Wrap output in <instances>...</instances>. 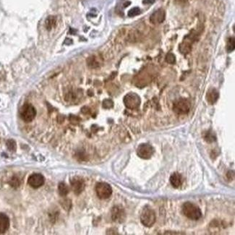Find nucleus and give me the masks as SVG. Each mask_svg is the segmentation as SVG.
Here are the masks:
<instances>
[{
	"instance_id": "obj_1",
	"label": "nucleus",
	"mask_w": 235,
	"mask_h": 235,
	"mask_svg": "<svg viewBox=\"0 0 235 235\" xmlns=\"http://www.w3.org/2000/svg\"><path fill=\"white\" fill-rule=\"evenodd\" d=\"M182 211L183 214L191 220L199 219L202 216V212L199 207L190 202H186L183 204Z\"/></svg>"
},
{
	"instance_id": "obj_2",
	"label": "nucleus",
	"mask_w": 235,
	"mask_h": 235,
	"mask_svg": "<svg viewBox=\"0 0 235 235\" xmlns=\"http://www.w3.org/2000/svg\"><path fill=\"white\" fill-rule=\"evenodd\" d=\"M156 221L155 211L150 206H145L140 214V222L147 227H151Z\"/></svg>"
},
{
	"instance_id": "obj_3",
	"label": "nucleus",
	"mask_w": 235,
	"mask_h": 235,
	"mask_svg": "<svg viewBox=\"0 0 235 235\" xmlns=\"http://www.w3.org/2000/svg\"><path fill=\"white\" fill-rule=\"evenodd\" d=\"M21 119L25 122H30L36 116V110L30 103H25L21 107L20 111Z\"/></svg>"
},
{
	"instance_id": "obj_4",
	"label": "nucleus",
	"mask_w": 235,
	"mask_h": 235,
	"mask_svg": "<svg viewBox=\"0 0 235 235\" xmlns=\"http://www.w3.org/2000/svg\"><path fill=\"white\" fill-rule=\"evenodd\" d=\"M140 96L135 93H129L124 96V103L127 108L130 109H135L140 107Z\"/></svg>"
},
{
	"instance_id": "obj_5",
	"label": "nucleus",
	"mask_w": 235,
	"mask_h": 235,
	"mask_svg": "<svg viewBox=\"0 0 235 235\" xmlns=\"http://www.w3.org/2000/svg\"><path fill=\"white\" fill-rule=\"evenodd\" d=\"M96 192L100 199H107L112 196V187L106 182H98L96 185Z\"/></svg>"
},
{
	"instance_id": "obj_6",
	"label": "nucleus",
	"mask_w": 235,
	"mask_h": 235,
	"mask_svg": "<svg viewBox=\"0 0 235 235\" xmlns=\"http://www.w3.org/2000/svg\"><path fill=\"white\" fill-rule=\"evenodd\" d=\"M190 109V103L187 99L180 98L176 101L173 104V110L177 114H185Z\"/></svg>"
},
{
	"instance_id": "obj_7",
	"label": "nucleus",
	"mask_w": 235,
	"mask_h": 235,
	"mask_svg": "<svg viewBox=\"0 0 235 235\" xmlns=\"http://www.w3.org/2000/svg\"><path fill=\"white\" fill-rule=\"evenodd\" d=\"M155 150L152 145L147 143H143L140 144L137 149L138 156L141 159H149L154 155Z\"/></svg>"
},
{
	"instance_id": "obj_8",
	"label": "nucleus",
	"mask_w": 235,
	"mask_h": 235,
	"mask_svg": "<svg viewBox=\"0 0 235 235\" xmlns=\"http://www.w3.org/2000/svg\"><path fill=\"white\" fill-rule=\"evenodd\" d=\"M45 179L41 174H33L28 177V183L30 187L37 189L44 184Z\"/></svg>"
},
{
	"instance_id": "obj_9",
	"label": "nucleus",
	"mask_w": 235,
	"mask_h": 235,
	"mask_svg": "<svg viewBox=\"0 0 235 235\" xmlns=\"http://www.w3.org/2000/svg\"><path fill=\"white\" fill-rule=\"evenodd\" d=\"M166 18V13L163 9H159L154 12L150 17V22L154 25L161 24Z\"/></svg>"
},
{
	"instance_id": "obj_10",
	"label": "nucleus",
	"mask_w": 235,
	"mask_h": 235,
	"mask_svg": "<svg viewBox=\"0 0 235 235\" xmlns=\"http://www.w3.org/2000/svg\"><path fill=\"white\" fill-rule=\"evenodd\" d=\"M71 185L72 190H73L74 192L76 195H79L80 193H81L84 190V182L81 178L75 177L74 179H72V180L71 181Z\"/></svg>"
},
{
	"instance_id": "obj_11",
	"label": "nucleus",
	"mask_w": 235,
	"mask_h": 235,
	"mask_svg": "<svg viewBox=\"0 0 235 235\" xmlns=\"http://www.w3.org/2000/svg\"><path fill=\"white\" fill-rule=\"evenodd\" d=\"M125 217V213L123 208L119 206H116L113 208L112 210V219L114 222H122Z\"/></svg>"
},
{
	"instance_id": "obj_12",
	"label": "nucleus",
	"mask_w": 235,
	"mask_h": 235,
	"mask_svg": "<svg viewBox=\"0 0 235 235\" xmlns=\"http://www.w3.org/2000/svg\"><path fill=\"white\" fill-rule=\"evenodd\" d=\"M9 227V219L4 213H0V234H4Z\"/></svg>"
},
{
	"instance_id": "obj_13",
	"label": "nucleus",
	"mask_w": 235,
	"mask_h": 235,
	"mask_svg": "<svg viewBox=\"0 0 235 235\" xmlns=\"http://www.w3.org/2000/svg\"><path fill=\"white\" fill-rule=\"evenodd\" d=\"M219 98V93L215 88H211L206 94V100L210 104H214Z\"/></svg>"
},
{
	"instance_id": "obj_14",
	"label": "nucleus",
	"mask_w": 235,
	"mask_h": 235,
	"mask_svg": "<svg viewBox=\"0 0 235 235\" xmlns=\"http://www.w3.org/2000/svg\"><path fill=\"white\" fill-rule=\"evenodd\" d=\"M170 183L171 185L175 188H178L182 185V177L179 173H174L171 175L170 179Z\"/></svg>"
},
{
	"instance_id": "obj_15",
	"label": "nucleus",
	"mask_w": 235,
	"mask_h": 235,
	"mask_svg": "<svg viewBox=\"0 0 235 235\" xmlns=\"http://www.w3.org/2000/svg\"><path fill=\"white\" fill-rule=\"evenodd\" d=\"M87 65L91 68H97L100 66L101 62L97 56L95 55H92L89 56L87 60Z\"/></svg>"
},
{
	"instance_id": "obj_16",
	"label": "nucleus",
	"mask_w": 235,
	"mask_h": 235,
	"mask_svg": "<svg viewBox=\"0 0 235 235\" xmlns=\"http://www.w3.org/2000/svg\"><path fill=\"white\" fill-rule=\"evenodd\" d=\"M192 49V44L190 42H188L187 41H185L184 40V41L182 42V44H180V46H179V49H180V51L182 55H187L188 53L191 51Z\"/></svg>"
},
{
	"instance_id": "obj_17",
	"label": "nucleus",
	"mask_w": 235,
	"mask_h": 235,
	"mask_svg": "<svg viewBox=\"0 0 235 235\" xmlns=\"http://www.w3.org/2000/svg\"><path fill=\"white\" fill-rule=\"evenodd\" d=\"M56 18L54 15H50L47 17L45 20V28L48 30H50L56 26Z\"/></svg>"
},
{
	"instance_id": "obj_18",
	"label": "nucleus",
	"mask_w": 235,
	"mask_h": 235,
	"mask_svg": "<svg viewBox=\"0 0 235 235\" xmlns=\"http://www.w3.org/2000/svg\"><path fill=\"white\" fill-rule=\"evenodd\" d=\"M140 39V35L139 34V32L135 31V30L131 31L130 34H129L128 37V40L130 42H136V41H139Z\"/></svg>"
},
{
	"instance_id": "obj_19",
	"label": "nucleus",
	"mask_w": 235,
	"mask_h": 235,
	"mask_svg": "<svg viewBox=\"0 0 235 235\" xmlns=\"http://www.w3.org/2000/svg\"><path fill=\"white\" fill-rule=\"evenodd\" d=\"M235 48V39L234 37L232 38H229V40L227 41V49L228 51V52H232L234 50Z\"/></svg>"
},
{
	"instance_id": "obj_20",
	"label": "nucleus",
	"mask_w": 235,
	"mask_h": 235,
	"mask_svg": "<svg viewBox=\"0 0 235 235\" xmlns=\"http://www.w3.org/2000/svg\"><path fill=\"white\" fill-rule=\"evenodd\" d=\"M59 191H60V194L61 196H65L69 192V188L65 183H60V185H59Z\"/></svg>"
},
{
	"instance_id": "obj_21",
	"label": "nucleus",
	"mask_w": 235,
	"mask_h": 235,
	"mask_svg": "<svg viewBox=\"0 0 235 235\" xmlns=\"http://www.w3.org/2000/svg\"><path fill=\"white\" fill-rule=\"evenodd\" d=\"M204 138H205V140L207 141L208 143H212V142H214V141L216 140L215 135L213 134V133H212V132H211V131L207 132L205 136H204Z\"/></svg>"
},
{
	"instance_id": "obj_22",
	"label": "nucleus",
	"mask_w": 235,
	"mask_h": 235,
	"mask_svg": "<svg viewBox=\"0 0 235 235\" xmlns=\"http://www.w3.org/2000/svg\"><path fill=\"white\" fill-rule=\"evenodd\" d=\"M165 60H166V62L169 63V64H171V65L175 64L176 62L175 55L172 53H169L166 55Z\"/></svg>"
},
{
	"instance_id": "obj_23",
	"label": "nucleus",
	"mask_w": 235,
	"mask_h": 235,
	"mask_svg": "<svg viewBox=\"0 0 235 235\" xmlns=\"http://www.w3.org/2000/svg\"><path fill=\"white\" fill-rule=\"evenodd\" d=\"M140 13V9L139 8H133L128 12L129 17H135Z\"/></svg>"
},
{
	"instance_id": "obj_24",
	"label": "nucleus",
	"mask_w": 235,
	"mask_h": 235,
	"mask_svg": "<svg viewBox=\"0 0 235 235\" xmlns=\"http://www.w3.org/2000/svg\"><path fill=\"white\" fill-rule=\"evenodd\" d=\"M113 103L112 101V100H109V99H107L105 101H103V107L106 108V109H109V108H112L113 107Z\"/></svg>"
},
{
	"instance_id": "obj_25",
	"label": "nucleus",
	"mask_w": 235,
	"mask_h": 235,
	"mask_svg": "<svg viewBox=\"0 0 235 235\" xmlns=\"http://www.w3.org/2000/svg\"><path fill=\"white\" fill-rule=\"evenodd\" d=\"M7 145H8V147L9 148V149H10L12 150H14L16 148L15 141L13 140H8V143H7Z\"/></svg>"
},
{
	"instance_id": "obj_26",
	"label": "nucleus",
	"mask_w": 235,
	"mask_h": 235,
	"mask_svg": "<svg viewBox=\"0 0 235 235\" xmlns=\"http://www.w3.org/2000/svg\"><path fill=\"white\" fill-rule=\"evenodd\" d=\"M155 0H143V3L144 4H150L154 3Z\"/></svg>"
},
{
	"instance_id": "obj_27",
	"label": "nucleus",
	"mask_w": 235,
	"mask_h": 235,
	"mask_svg": "<svg viewBox=\"0 0 235 235\" xmlns=\"http://www.w3.org/2000/svg\"><path fill=\"white\" fill-rule=\"evenodd\" d=\"M175 1L179 4H185L187 2V0H175Z\"/></svg>"
},
{
	"instance_id": "obj_28",
	"label": "nucleus",
	"mask_w": 235,
	"mask_h": 235,
	"mask_svg": "<svg viewBox=\"0 0 235 235\" xmlns=\"http://www.w3.org/2000/svg\"><path fill=\"white\" fill-rule=\"evenodd\" d=\"M130 2H126V3H124V7H125V8H126V7L129 6V5H130Z\"/></svg>"
}]
</instances>
